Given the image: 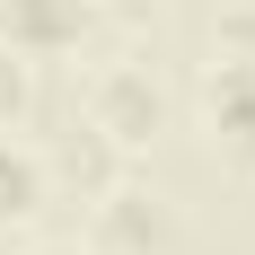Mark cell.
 <instances>
[{"instance_id": "ba28073f", "label": "cell", "mask_w": 255, "mask_h": 255, "mask_svg": "<svg viewBox=\"0 0 255 255\" xmlns=\"http://www.w3.org/2000/svg\"><path fill=\"white\" fill-rule=\"evenodd\" d=\"M211 53H220V62H255V0L220 9V26H211Z\"/></svg>"}, {"instance_id": "8992f818", "label": "cell", "mask_w": 255, "mask_h": 255, "mask_svg": "<svg viewBox=\"0 0 255 255\" xmlns=\"http://www.w3.org/2000/svg\"><path fill=\"white\" fill-rule=\"evenodd\" d=\"M44 203H53L44 158L26 150V141H9V132H0V229H26V220H35Z\"/></svg>"}, {"instance_id": "3957f363", "label": "cell", "mask_w": 255, "mask_h": 255, "mask_svg": "<svg viewBox=\"0 0 255 255\" xmlns=\"http://www.w3.org/2000/svg\"><path fill=\"white\" fill-rule=\"evenodd\" d=\"M203 132H211V150L229 167L255 176V62H220L211 53V71H203Z\"/></svg>"}, {"instance_id": "5b68a950", "label": "cell", "mask_w": 255, "mask_h": 255, "mask_svg": "<svg viewBox=\"0 0 255 255\" xmlns=\"http://www.w3.org/2000/svg\"><path fill=\"white\" fill-rule=\"evenodd\" d=\"M88 26V0H0V44L9 53H71Z\"/></svg>"}, {"instance_id": "9c48e42d", "label": "cell", "mask_w": 255, "mask_h": 255, "mask_svg": "<svg viewBox=\"0 0 255 255\" xmlns=\"http://www.w3.org/2000/svg\"><path fill=\"white\" fill-rule=\"evenodd\" d=\"M18 255H71V247H18Z\"/></svg>"}, {"instance_id": "277c9868", "label": "cell", "mask_w": 255, "mask_h": 255, "mask_svg": "<svg viewBox=\"0 0 255 255\" xmlns=\"http://www.w3.org/2000/svg\"><path fill=\"white\" fill-rule=\"evenodd\" d=\"M35 158H44V185H53V194H71V203H97L106 185H124V150H115L88 115H79L71 132H53Z\"/></svg>"}, {"instance_id": "52a82bcc", "label": "cell", "mask_w": 255, "mask_h": 255, "mask_svg": "<svg viewBox=\"0 0 255 255\" xmlns=\"http://www.w3.org/2000/svg\"><path fill=\"white\" fill-rule=\"evenodd\" d=\"M26 106H35V71H26V53H9V44H0V132L18 124Z\"/></svg>"}, {"instance_id": "7a4b0ae2", "label": "cell", "mask_w": 255, "mask_h": 255, "mask_svg": "<svg viewBox=\"0 0 255 255\" xmlns=\"http://www.w3.org/2000/svg\"><path fill=\"white\" fill-rule=\"evenodd\" d=\"M88 238H97V255H167L176 247V203L150 194V185H106L88 203Z\"/></svg>"}, {"instance_id": "6da1fadb", "label": "cell", "mask_w": 255, "mask_h": 255, "mask_svg": "<svg viewBox=\"0 0 255 255\" xmlns=\"http://www.w3.org/2000/svg\"><path fill=\"white\" fill-rule=\"evenodd\" d=\"M88 124H97L115 150L158 141V132H167V88H158V71L150 62H106V71L88 79Z\"/></svg>"}]
</instances>
